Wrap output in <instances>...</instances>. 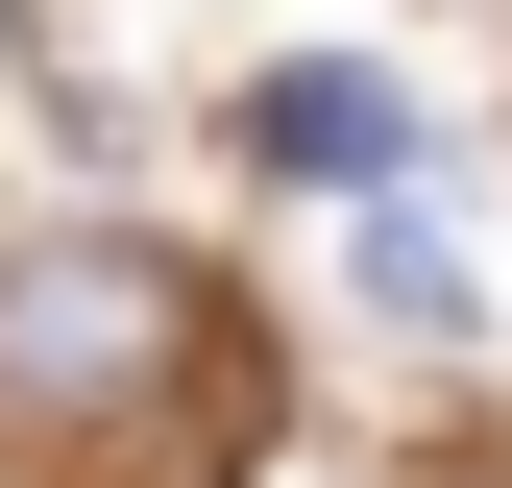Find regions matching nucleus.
Listing matches in <instances>:
<instances>
[{
	"label": "nucleus",
	"instance_id": "obj_1",
	"mask_svg": "<svg viewBox=\"0 0 512 488\" xmlns=\"http://www.w3.org/2000/svg\"><path fill=\"white\" fill-rule=\"evenodd\" d=\"M244 318L171 244H25L0 269V488H196L244 464Z\"/></svg>",
	"mask_w": 512,
	"mask_h": 488
},
{
	"label": "nucleus",
	"instance_id": "obj_3",
	"mask_svg": "<svg viewBox=\"0 0 512 488\" xmlns=\"http://www.w3.org/2000/svg\"><path fill=\"white\" fill-rule=\"evenodd\" d=\"M366 293H391L415 342H464V318H488V269H464V220H439V171H366Z\"/></svg>",
	"mask_w": 512,
	"mask_h": 488
},
{
	"label": "nucleus",
	"instance_id": "obj_2",
	"mask_svg": "<svg viewBox=\"0 0 512 488\" xmlns=\"http://www.w3.org/2000/svg\"><path fill=\"white\" fill-rule=\"evenodd\" d=\"M244 147H269V171H342V196H366V171H415V98L317 49V74H269V98H244Z\"/></svg>",
	"mask_w": 512,
	"mask_h": 488
}]
</instances>
